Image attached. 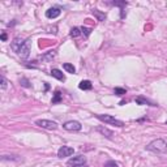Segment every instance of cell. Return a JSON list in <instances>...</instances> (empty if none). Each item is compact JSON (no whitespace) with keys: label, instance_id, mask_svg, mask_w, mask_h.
<instances>
[{"label":"cell","instance_id":"cell-1","mask_svg":"<svg viewBox=\"0 0 167 167\" xmlns=\"http://www.w3.org/2000/svg\"><path fill=\"white\" fill-rule=\"evenodd\" d=\"M146 150L152 153H157V154L167 153V142L165 140H162V138H157V140L152 141L146 146Z\"/></svg>","mask_w":167,"mask_h":167},{"label":"cell","instance_id":"cell-2","mask_svg":"<svg viewBox=\"0 0 167 167\" xmlns=\"http://www.w3.org/2000/svg\"><path fill=\"white\" fill-rule=\"evenodd\" d=\"M95 116H97L98 120H101V121H103V123H106V124H111V125L119 127V128L124 127V123H123L121 120H119V119L112 118L111 115H102V114H98V115H95Z\"/></svg>","mask_w":167,"mask_h":167},{"label":"cell","instance_id":"cell-3","mask_svg":"<svg viewBox=\"0 0 167 167\" xmlns=\"http://www.w3.org/2000/svg\"><path fill=\"white\" fill-rule=\"evenodd\" d=\"M35 124L41 128H45V129H49V131H55L58 129V124L52 120H47V119H38L35 120Z\"/></svg>","mask_w":167,"mask_h":167},{"label":"cell","instance_id":"cell-4","mask_svg":"<svg viewBox=\"0 0 167 167\" xmlns=\"http://www.w3.org/2000/svg\"><path fill=\"white\" fill-rule=\"evenodd\" d=\"M67 165L69 167H78V166H85L86 165V157L85 156H77L72 157L71 159H68Z\"/></svg>","mask_w":167,"mask_h":167},{"label":"cell","instance_id":"cell-5","mask_svg":"<svg viewBox=\"0 0 167 167\" xmlns=\"http://www.w3.org/2000/svg\"><path fill=\"white\" fill-rule=\"evenodd\" d=\"M30 43H31L30 39H26L25 43H24V46L20 49V51L17 52L18 56L21 59H27V58H29V55H30Z\"/></svg>","mask_w":167,"mask_h":167},{"label":"cell","instance_id":"cell-6","mask_svg":"<svg viewBox=\"0 0 167 167\" xmlns=\"http://www.w3.org/2000/svg\"><path fill=\"white\" fill-rule=\"evenodd\" d=\"M73 153H74V149L73 148H71V146H61V148L58 150V157L59 158L71 157Z\"/></svg>","mask_w":167,"mask_h":167},{"label":"cell","instance_id":"cell-7","mask_svg":"<svg viewBox=\"0 0 167 167\" xmlns=\"http://www.w3.org/2000/svg\"><path fill=\"white\" fill-rule=\"evenodd\" d=\"M63 128L65 131H80L81 129V124L76 120H71V121H67L63 124Z\"/></svg>","mask_w":167,"mask_h":167},{"label":"cell","instance_id":"cell-8","mask_svg":"<svg viewBox=\"0 0 167 167\" xmlns=\"http://www.w3.org/2000/svg\"><path fill=\"white\" fill-rule=\"evenodd\" d=\"M60 13H61L60 8L52 7V8H50V9L46 11V17L47 18H56V17H59V16H60Z\"/></svg>","mask_w":167,"mask_h":167},{"label":"cell","instance_id":"cell-9","mask_svg":"<svg viewBox=\"0 0 167 167\" xmlns=\"http://www.w3.org/2000/svg\"><path fill=\"white\" fill-rule=\"evenodd\" d=\"M24 43H25V41H24L22 38L17 37V38H14V39H13V42L11 43V47H12V50H13V51L18 52L20 49H21V47L24 46Z\"/></svg>","mask_w":167,"mask_h":167},{"label":"cell","instance_id":"cell-10","mask_svg":"<svg viewBox=\"0 0 167 167\" xmlns=\"http://www.w3.org/2000/svg\"><path fill=\"white\" fill-rule=\"evenodd\" d=\"M97 132H99L102 134V136H105V137H107V138H112V136H114V132L111 129H109V128H106V127H98L97 128Z\"/></svg>","mask_w":167,"mask_h":167},{"label":"cell","instance_id":"cell-11","mask_svg":"<svg viewBox=\"0 0 167 167\" xmlns=\"http://www.w3.org/2000/svg\"><path fill=\"white\" fill-rule=\"evenodd\" d=\"M51 76L55 77V78H58L59 81H65L64 73H63L60 69H58V68H52V69H51Z\"/></svg>","mask_w":167,"mask_h":167},{"label":"cell","instance_id":"cell-12","mask_svg":"<svg viewBox=\"0 0 167 167\" xmlns=\"http://www.w3.org/2000/svg\"><path fill=\"white\" fill-rule=\"evenodd\" d=\"M78 87H80L81 90H91L93 89V85H91V82L89 80H84L78 84Z\"/></svg>","mask_w":167,"mask_h":167},{"label":"cell","instance_id":"cell-13","mask_svg":"<svg viewBox=\"0 0 167 167\" xmlns=\"http://www.w3.org/2000/svg\"><path fill=\"white\" fill-rule=\"evenodd\" d=\"M93 16L98 20V21H105V20H106V13H105V12L98 11V9H94L93 11Z\"/></svg>","mask_w":167,"mask_h":167},{"label":"cell","instance_id":"cell-14","mask_svg":"<svg viewBox=\"0 0 167 167\" xmlns=\"http://www.w3.org/2000/svg\"><path fill=\"white\" fill-rule=\"evenodd\" d=\"M55 56H56V51H49L47 54H45L43 56H41V59H42V60H46V61H51Z\"/></svg>","mask_w":167,"mask_h":167},{"label":"cell","instance_id":"cell-15","mask_svg":"<svg viewBox=\"0 0 167 167\" xmlns=\"http://www.w3.org/2000/svg\"><path fill=\"white\" fill-rule=\"evenodd\" d=\"M60 102H61V93L59 90H56L52 97V105H56V103H60Z\"/></svg>","mask_w":167,"mask_h":167},{"label":"cell","instance_id":"cell-16","mask_svg":"<svg viewBox=\"0 0 167 167\" xmlns=\"http://www.w3.org/2000/svg\"><path fill=\"white\" fill-rule=\"evenodd\" d=\"M71 37L72 38H77V37H80V35L82 34L81 33V29L80 27H72V29H71Z\"/></svg>","mask_w":167,"mask_h":167},{"label":"cell","instance_id":"cell-17","mask_svg":"<svg viewBox=\"0 0 167 167\" xmlns=\"http://www.w3.org/2000/svg\"><path fill=\"white\" fill-rule=\"evenodd\" d=\"M134 101H136L137 105H142V106H144V105H150V106H153L152 103H150V102L148 101V99L144 98V97H137L136 99H134Z\"/></svg>","mask_w":167,"mask_h":167},{"label":"cell","instance_id":"cell-18","mask_svg":"<svg viewBox=\"0 0 167 167\" xmlns=\"http://www.w3.org/2000/svg\"><path fill=\"white\" fill-rule=\"evenodd\" d=\"M63 68H64L68 73H74V72H76V68H74L72 64H69V63H64V64H63Z\"/></svg>","mask_w":167,"mask_h":167},{"label":"cell","instance_id":"cell-19","mask_svg":"<svg viewBox=\"0 0 167 167\" xmlns=\"http://www.w3.org/2000/svg\"><path fill=\"white\" fill-rule=\"evenodd\" d=\"M7 85H8V81L5 80V77L2 76V77H0V89L4 91V90L7 89Z\"/></svg>","mask_w":167,"mask_h":167},{"label":"cell","instance_id":"cell-20","mask_svg":"<svg viewBox=\"0 0 167 167\" xmlns=\"http://www.w3.org/2000/svg\"><path fill=\"white\" fill-rule=\"evenodd\" d=\"M115 94H118V95H124L127 93V90L125 89H123V87H115Z\"/></svg>","mask_w":167,"mask_h":167},{"label":"cell","instance_id":"cell-21","mask_svg":"<svg viewBox=\"0 0 167 167\" xmlns=\"http://www.w3.org/2000/svg\"><path fill=\"white\" fill-rule=\"evenodd\" d=\"M103 167H119V165L115 161H107Z\"/></svg>","mask_w":167,"mask_h":167},{"label":"cell","instance_id":"cell-22","mask_svg":"<svg viewBox=\"0 0 167 167\" xmlns=\"http://www.w3.org/2000/svg\"><path fill=\"white\" fill-rule=\"evenodd\" d=\"M111 4H112V5H116V7H121V9H123L124 7H127V4H128V3H127V2H112Z\"/></svg>","mask_w":167,"mask_h":167},{"label":"cell","instance_id":"cell-23","mask_svg":"<svg viewBox=\"0 0 167 167\" xmlns=\"http://www.w3.org/2000/svg\"><path fill=\"white\" fill-rule=\"evenodd\" d=\"M80 29H81V33H82V34H85V37H89V35H90V29H89V27L81 26Z\"/></svg>","mask_w":167,"mask_h":167},{"label":"cell","instance_id":"cell-24","mask_svg":"<svg viewBox=\"0 0 167 167\" xmlns=\"http://www.w3.org/2000/svg\"><path fill=\"white\" fill-rule=\"evenodd\" d=\"M21 85L24 87H30V82H29L27 78H21Z\"/></svg>","mask_w":167,"mask_h":167},{"label":"cell","instance_id":"cell-25","mask_svg":"<svg viewBox=\"0 0 167 167\" xmlns=\"http://www.w3.org/2000/svg\"><path fill=\"white\" fill-rule=\"evenodd\" d=\"M2 41H7V34L5 33L2 34Z\"/></svg>","mask_w":167,"mask_h":167},{"label":"cell","instance_id":"cell-26","mask_svg":"<svg viewBox=\"0 0 167 167\" xmlns=\"http://www.w3.org/2000/svg\"><path fill=\"white\" fill-rule=\"evenodd\" d=\"M78 167H87V166H86V165H85V166H78Z\"/></svg>","mask_w":167,"mask_h":167},{"label":"cell","instance_id":"cell-27","mask_svg":"<svg viewBox=\"0 0 167 167\" xmlns=\"http://www.w3.org/2000/svg\"><path fill=\"white\" fill-rule=\"evenodd\" d=\"M166 124H167V120H166Z\"/></svg>","mask_w":167,"mask_h":167}]
</instances>
